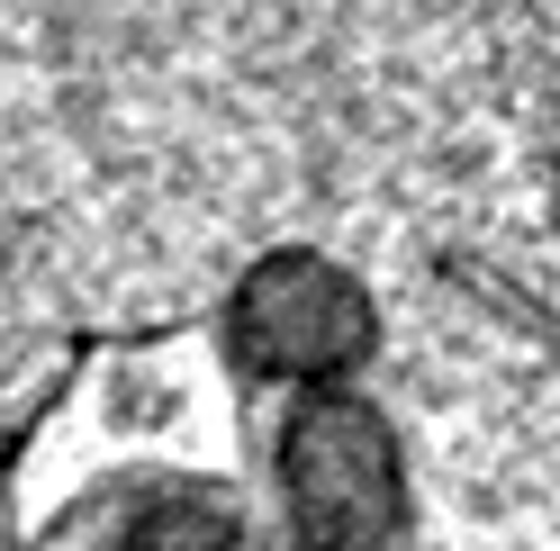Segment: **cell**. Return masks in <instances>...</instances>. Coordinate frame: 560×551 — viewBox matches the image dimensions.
Wrapping results in <instances>:
<instances>
[{"instance_id": "cell-1", "label": "cell", "mask_w": 560, "mask_h": 551, "mask_svg": "<svg viewBox=\"0 0 560 551\" xmlns=\"http://www.w3.org/2000/svg\"><path fill=\"white\" fill-rule=\"evenodd\" d=\"M244 398L218 326L109 335L0 453L27 551L109 515L118 551H244Z\"/></svg>"}, {"instance_id": "cell-2", "label": "cell", "mask_w": 560, "mask_h": 551, "mask_svg": "<svg viewBox=\"0 0 560 551\" xmlns=\"http://www.w3.org/2000/svg\"><path fill=\"white\" fill-rule=\"evenodd\" d=\"M271 506L290 551H416V470L371 389H299L271 434Z\"/></svg>"}, {"instance_id": "cell-3", "label": "cell", "mask_w": 560, "mask_h": 551, "mask_svg": "<svg viewBox=\"0 0 560 551\" xmlns=\"http://www.w3.org/2000/svg\"><path fill=\"white\" fill-rule=\"evenodd\" d=\"M218 343L235 380L254 389H353V371L380 353V298L326 245H262L218 298Z\"/></svg>"}]
</instances>
